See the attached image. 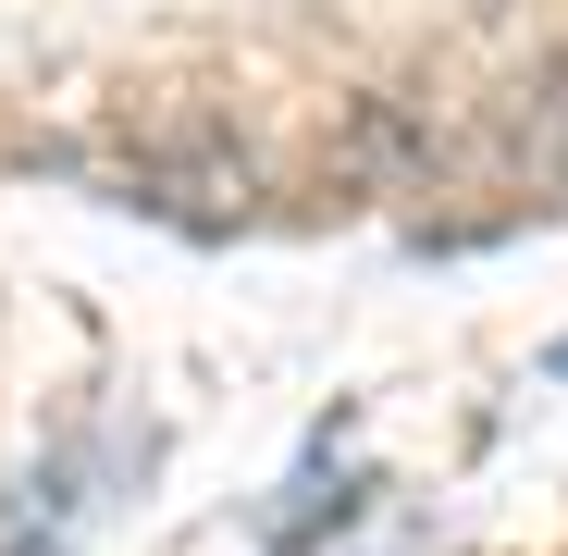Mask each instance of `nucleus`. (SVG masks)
Instances as JSON below:
<instances>
[{
	"label": "nucleus",
	"instance_id": "f257e3e1",
	"mask_svg": "<svg viewBox=\"0 0 568 556\" xmlns=\"http://www.w3.org/2000/svg\"><path fill=\"white\" fill-rule=\"evenodd\" d=\"M544 384H556V396H568V334H556V346H544Z\"/></svg>",
	"mask_w": 568,
	"mask_h": 556
},
{
	"label": "nucleus",
	"instance_id": "f03ea898",
	"mask_svg": "<svg viewBox=\"0 0 568 556\" xmlns=\"http://www.w3.org/2000/svg\"><path fill=\"white\" fill-rule=\"evenodd\" d=\"M38 556H62V544H38Z\"/></svg>",
	"mask_w": 568,
	"mask_h": 556
}]
</instances>
